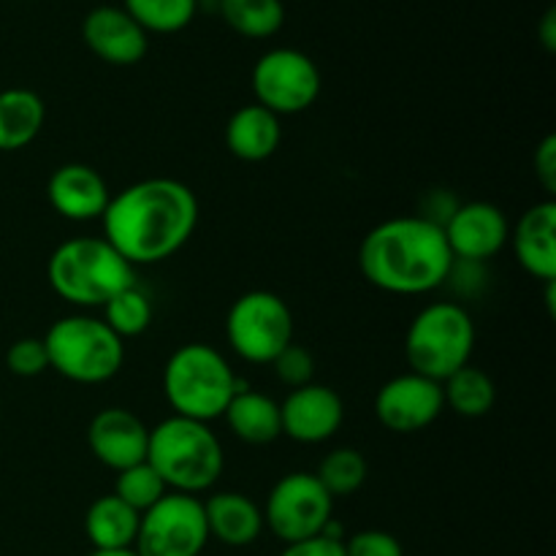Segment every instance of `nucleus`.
<instances>
[{"label": "nucleus", "mask_w": 556, "mask_h": 556, "mask_svg": "<svg viewBox=\"0 0 556 556\" xmlns=\"http://www.w3.org/2000/svg\"><path fill=\"white\" fill-rule=\"evenodd\" d=\"M103 239L130 266H155L177 255L199 226V199L179 179L152 177L109 199Z\"/></svg>", "instance_id": "obj_1"}, {"label": "nucleus", "mask_w": 556, "mask_h": 556, "mask_svg": "<svg viewBox=\"0 0 556 556\" xmlns=\"http://www.w3.org/2000/svg\"><path fill=\"white\" fill-rule=\"evenodd\" d=\"M454 264L443 226L424 215L378 223L358 248V269L369 286L394 296H421L445 286Z\"/></svg>", "instance_id": "obj_2"}, {"label": "nucleus", "mask_w": 556, "mask_h": 556, "mask_svg": "<svg viewBox=\"0 0 556 556\" xmlns=\"http://www.w3.org/2000/svg\"><path fill=\"white\" fill-rule=\"evenodd\" d=\"M147 462L168 492L199 497L220 481L226 456L210 424L172 416L150 429Z\"/></svg>", "instance_id": "obj_3"}, {"label": "nucleus", "mask_w": 556, "mask_h": 556, "mask_svg": "<svg viewBox=\"0 0 556 556\" xmlns=\"http://www.w3.org/2000/svg\"><path fill=\"white\" fill-rule=\"evenodd\" d=\"M47 280L74 307H103L119 291L136 286V266L103 237H76L49 255Z\"/></svg>", "instance_id": "obj_4"}, {"label": "nucleus", "mask_w": 556, "mask_h": 556, "mask_svg": "<svg viewBox=\"0 0 556 556\" xmlns=\"http://www.w3.org/2000/svg\"><path fill=\"white\" fill-rule=\"evenodd\" d=\"M242 389L244 383H239L223 353L204 342L177 348L163 369L166 402L172 405L174 416L190 421L210 424L223 418L233 394Z\"/></svg>", "instance_id": "obj_5"}, {"label": "nucleus", "mask_w": 556, "mask_h": 556, "mask_svg": "<svg viewBox=\"0 0 556 556\" xmlns=\"http://www.w3.org/2000/svg\"><path fill=\"white\" fill-rule=\"evenodd\" d=\"M49 369L79 386L112 380L125 364V342L92 315H68L43 334Z\"/></svg>", "instance_id": "obj_6"}, {"label": "nucleus", "mask_w": 556, "mask_h": 556, "mask_svg": "<svg viewBox=\"0 0 556 556\" xmlns=\"http://www.w3.org/2000/svg\"><path fill=\"white\" fill-rule=\"evenodd\" d=\"M476 351V324L456 302L427 304L405 334V358L410 372L429 380H448L467 367Z\"/></svg>", "instance_id": "obj_7"}, {"label": "nucleus", "mask_w": 556, "mask_h": 556, "mask_svg": "<svg viewBox=\"0 0 556 556\" xmlns=\"http://www.w3.org/2000/svg\"><path fill=\"white\" fill-rule=\"evenodd\" d=\"M228 345L250 364H271L293 342L291 307L271 291H250L231 304Z\"/></svg>", "instance_id": "obj_8"}, {"label": "nucleus", "mask_w": 556, "mask_h": 556, "mask_svg": "<svg viewBox=\"0 0 556 556\" xmlns=\"http://www.w3.org/2000/svg\"><path fill=\"white\" fill-rule=\"evenodd\" d=\"M261 510L266 530L291 546L318 538L326 530L334 510V497L320 486L315 472H288L271 486Z\"/></svg>", "instance_id": "obj_9"}, {"label": "nucleus", "mask_w": 556, "mask_h": 556, "mask_svg": "<svg viewBox=\"0 0 556 556\" xmlns=\"http://www.w3.org/2000/svg\"><path fill=\"white\" fill-rule=\"evenodd\" d=\"M210 543L204 503L190 494L168 492L141 514L136 556H201Z\"/></svg>", "instance_id": "obj_10"}, {"label": "nucleus", "mask_w": 556, "mask_h": 556, "mask_svg": "<svg viewBox=\"0 0 556 556\" xmlns=\"http://www.w3.org/2000/svg\"><path fill=\"white\" fill-rule=\"evenodd\" d=\"M253 92L255 103L277 117L307 112L320 96V71L315 60L299 49H269L253 65Z\"/></svg>", "instance_id": "obj_11"}, {"label": "nucleus", "mask_w": 556, "mask_h": 556, "mask_svg": "<svg viewBox=\"0 0 556 556\" xmlns=\"http://www.w3.org/2000/svg\"><path fill=\"white\" fill-rule=\"evenodd\" d=\"M443 410V383L416 372L396 375L375 396V416L394 434L424 432Z\"/></svg>", "instance_id": "obj_12"}, {"label": "nucleus", "mask_w": 556, "mask_h": 556, "mask_svg": "<svg viewBox=\"0 0 556 556\" xmlns=\"http://www.w3.org/2000/svg\"><path fill=\"white\" fill-rule=\"evenodd\" d=\"M443 233L456 264H483L508 244L510 223L500 206L489 201H470L454 206V212L445 217Z\"/></svg>", "instance_id": "obj_13"}, {"label": "nucleus", "mask_w": 556, "mask_h": 556, "mask_svg": "<svg viewBox=\"0 0 556 556\" xmlns=\"http://www.w3.org/2000/svg\"><path fill=\"white\" fill-rule=\"evenodd\" d=\"M282 434L293 443L318 445L334 438L345 421V405L329 386L307 383L293 389L280 405Z\"/></svg>", "instance_id": "obj_14"}, {"label": "nucleus", "mask_w": 556, "mask_h": 556, "mask_svg": "<svg viewBox=\"0 0 556 556\" xmlns=\"http://www.w3.org/2000/svg\"><path fill=\"white\" fill-rule=\"evenodd\" d=\"M147 443H150V427L125 407H106L96 413L87 427L90 454L114 472L147 462Z\"/></svg>", "instance_id": "obj_15"}, {"label": "nucleus", "mask_w": 556, "mask_h": 556, "mask_svg": "<svg viewBox=\"0 0 556 556\" xmlns=\"http://www.w3.org/2000/svg\"><path fill=\"white\" fill-rule=\"evenodd\" d=\"M81 38L98 60L109 65H136L150 49V36L123 5H96L81 22Z\"/></svg>", "instance_id": "obj_16"}, {"label": "nucleus", "mask_w": 556, "mask_h": 556, "mask_svg": "<svg viewBox=\"0 0 556 556\" xmlns=\"http://www.w3.org/2000/svg\"><path fill=\"white\" fill-rule=\"evenodd\" d=\"M47 199L60 217L71 223L101 220L106 212L109 185L92 166L85 163H65L54 168L47 182Z\"/></svg>", "instance_id": "obj_17"}, {"label": "nucleus", "mask_w": 556, "mask_h": 556, "mask_svg": "<svg viewBox=\"0 0 556 556\" xmlns=\"http://www.w3.org/2000/svg\"><path fill=\"white\" fill-rule=\"evenodd\" d=\"M514 250L521 269L543 282L556 280V204L530 206L514 228Z\"/></svg>", "instance_id": "obj_18"}, {"label": "nucleus", "mask_w": 556, "mask_h": 556, "mask_svg": "<svg viewBox=\"0 0 556 556\" xmlns=\"http://www.w3.org/2000/svg\"><path fill=\"white\" fill-rule=\"evenodd\" d=\"M204 519L210 538L231 548H244L261 538L264 510L242 492H215L204 500Z\"/></svg>", "instance_id": "obj_19"}, {"label": "nucleus", "mask_w": 556, "mask_h": 556, "mask_svg": "<svg viewBox=\"0 0 556 556\" xmlns=\"http://www.w3.org/2000/svg\"><path fill=\"white\" fill-rule=\"evenodd\" d=\"M280 117L258 103L237 109L226 123L228 152L244 163H261L271 157L280 147Z\"/></svg>", "instance_id": "obj_20"}, {"label": "nucleus", "mask_w": 556, "mask_h": 556, "mask_svg": "<svg viewBox=\"0 0 556 556\" xmlns=\"http://www.w3.org/2000/svg\"><path fill=\"white\" fill-rule=\"evenodd\" d=\"M141 514L125 505L117 494H103L87 508L85 532L96 552H128L139 535Z\"/></svg>", "instance_id": "obj_21"}, {"label": "nucleus", "mask_w": 556, "mask_h": 556, "mask_svg": "<svg viewBox=\"0 0 556 556\" xmlns=\"http://www.w3.org/2000/svg\"><path fill=\"white\" fill-rule=\"evenodd\" d=\"M228 429L248 445H269L282 434L280 402L244 386L223 413Z\"/></svg>", "instance_id": "obj_22"}, {"label": "nucleus", "mask_w": 556, "mask_h": 556, "mask_svg": "<svg viewBox=\"0 0 556 556\" xmlns=\"http://www.w3.org/2000/svg\"><path fill=\"white\" fill-rule=\"evenodd\" d=\"M47 106L41 96L27 87L0 90V152L25 150L41 134Z\"/></svg>", "instance_id": "obj_23"}, {"label": "nucleus", "mask_w": 556, "mask_h": 556, "mask_svg": "<svg viewBox=\"0 0 556 556\" xmlns=\"http://www.w3.org/2000/svg\"><path fill=\"white\" fill-rule=\"evenodd\" d=\"M443 400L445 407H451L456 416L483 418L492 413L494 402H497V386L483 369L467 364L448 380H443Z\"/></svg>", "instance_id": "obj_24"}, {"label": "nucleus", "mask_w": 556, "mask_h": 556, "mask_svg": "<svg viewBox=\"0 0 556 556\" xmlns=\"http://www.w3.org/2000/svg\"><path fill=\"white\" fill-rule=\"evenodd\" d=\"M220 16L237 36L271 38L286 25V5L282 0H217Z\"/></svg>", "instance_id": "obj_25"}, {"label": "nucleus", "mask_w": 556, "mask_h": 556, "mask_svg": "<svg viewBox=\"0 0 556 556\" xmlns=\"http://www.w3.org/2000/svg\"><path fill=\"white\" fill-rule=\"evenodd\" d=\"M123 9L150 36H172L185 30L199 11V0H123Z\"/></svg>", "instance_id": "obj_26"}, {"label": "nucleus", "mask_w": 556, "mask_h": 556, "mask_svg": "<svg viewBox=\"0 0 556 556\" xmlns=\"http://www.w3.org/2000/svg\"><path fill=\"white\" fill-rule=\"evenodd\" d=\"M367 472L369 467L367 459L362 456V451L342 445V448L329 451V454L320 459L315 478H318L320 486L337 500L356 494L358 489L364 486V481H367Z\"/></svg>", "instance_id": "obj_27"}, {"label": "nucleus", "mask_w": 556, "mask_h": 556, "mask_svg": "<svg viewBox=\"0 0 556 556\" xmlns=\"http://www.w3.org/2000/svg\"><path fill=\"white\" fill-rule=\"evenodd\" d=\"M103 324L119 337V340H130V337H139L150 329L152 324V302L139 286H130L125 291H119L117 296L109 299L103 304Z\"/></svg>", "instance_id": "obj_28"}, {"label": "nucleus", "mask_w": 556, "mask_h": 556, "mask_svg": "<svg viewBox=\"0 0 556 556\" xmlns=\"http://www.w3.org/2000/svg\"><path fill=\"white\" fill-rule=\"evenodd\" d=\"M125 505L136 510V514H144L152 505L161 503L168 494L166 483L161 481L155 470L150 467V462H139V465L128 467V470L117 472V481H114V492Z\"/></svg>", "instance_id": "obj_29"}, {"label": "nucleus", "mask_w": 556, "mask_h": 556, "mask_svg": "<svg viewBox=\"0 0 556 556\" xmlns=\"http://www.w3.org/2000/svg\"><path fill=\"white\" fill-rule=\"evenodd\" d=\"M5 367L16 378H38L49 369V353L43 337H22L5 351Z\"/></svg>", "instance_id": "obj_30"}, {"label": "nucleus", "mask_w": 556, "mask_h": 556, "mask_svg": "<svg viewBox=\"0 0 556 556\" xmlns=\"http://www.w3.org/2000/svg\"><path fill=\"white\" fill-rule=\"evenodd\" d=\"M271 367H275L280 383H286L291 391L313 383L315 358L307 348L296 345V342H291V345H288L286 351H282L275 362H271Z\"/></svg>", "instance_id": "obj_31"}, {"label": "nucleus", "mask_w": 556, "mask_h": 556, "mask_svg": "<svg viewBox=\"0 0 556 556\" xmlns=\"http://www.w3.org/2000/svg\"><path fill=\"white\" fill-rule=\"evenodd\" d=\"M345 556H405V548L391 532L364 530L345 543Z\"/></svg>", "instance_id": "obj_32"}, {"label": "nucleus", "mask_w": 556, "mask_h": 556, "mask_svg": "<svg viewBox=\"0 0 556 556\" xmlns=\"http://www.w3.org/2000/svg\"><path fill=\"white\" fill-rule=\"evenodd\" d=\"M535 174L548 195L556 193V136H546L535 150Z\"/></svg>", "instance_id": "obj_33"}, {"label": "nucleus", "mask_w": 556, "mask_h": 556, "mask_svg": "<svg viewBox=\"0 0 556 556\" xmlns=\"http://www.w3.org/2000/svg\"><path fill=\"white\" fill-rule=\"evenodd\" d=\"M280 556H345V543L318 535L302 543H291Z\"/></svg>", "instance_id": "obj_34"}, {"label": "nucleus", "mask_w": 556, "mask_h": 556, "mask_svg": "<svg viewBox=\"0 0 556 556\" xmlns=\"http://www.w3.org/2000/svg\"><path fill=\"white\" fill-rule=\"evenodd\" d=\"M541 41L546 47V52L556 49V11L548 9L541 20Z\"/></svg>", "instance_id": "obj_35"}, {"label": "nucleus", "mask_w": 556, "mask_h": 556, "mask_svg": "<svg viewBox=\"0 0 556 556\" xmlns=\"http://www.w3.org/2000/svg\"><path fill=\"white\" fill-rule=\"evenodd\" d=\"M90 556H136L134 548H128V552H92Z\"/></svg>", "instance_id": "obj_36"}]
</instances>
